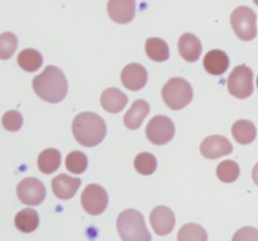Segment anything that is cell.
<instances>
[{
    "mask_svg": "<svg viewBox=\"0 0 258 241\" xmlns=\"http://www.w3.org/2000/svg\"><path fill=\"white\" fill-rule=\"evenodd\" d=\"M33 90L42 100L50 104H58L67 96V78L60 68L47 66L44 71L33 80Z\"/></svg>",
    "mask_w": 258,
    "mask_h": 241,
    "instance_id": "obj_1",
    "label": "cell"
},
{
    "mask_svg": "<svg viewBox=\"0 0 258 241\" xmlns=\"http://www.w3.org/2000/svg\"><path fill=\"white\" fill-rule=\"evenodd\" d=\"M73 136L81 146L96 147L105 139L107 126L105 120L95 113H81L72 123Z\"/></svg>",
    "mask_w": 258,
    "mask_h": 241,
    "instance_id": "obj_2",
    "label": "cell"
},
{
    "mask_svg": "<svg viewBox=\"0 0 258 241\" xmlns=\"http://www.w3.org/2000/svg\"><path fill=\"white\" fill-rule=\"evenodd\" d=\"M117 231L122 241H151L144 216L138 210L128 209L118 215Z\"/></svg>",
    "mask_w": 258,
    "mask_h": 241,
    "instance_id": "obj_3",
    "label": "cell"
},
{
    "mask_svg": "<svg viewBox=\"0 0 258 241\" xmlns=\"http://www.w3.org/2000/svg\"><path fill=\"white\" fill-rule=\"evenodd\" d=\"M161 95L168 108L171 110H181L193 100V88L184 78L173 77L164 85Z\"/></svg>",
    "mask_w": 258,
    "mask_h": 241,
    "instance_id": "obj_4",
    "label": "cell"
},
{
    "mask_svg": "<svg viewBox=\"0 0 258 241\" xmlns=\"http://www.w3.org/2000/svg\"><path fill=\"white\" fill-rule=\"evenodd\" d=\"M256 13L248 7H238L231 15V25L237 37L242 40H252L257 35Z\"/></svg>",
    "mask_w": 258,
    "mask_h": 241,
    "instance_id": "obj_5",
    "label": "cell"
},
{
    "mask_svg": "<svg viewBox=\"0 0 258 241\" xmlns=\"http://www.w3.org/2000/svg\"><path fill=\"white\" fill-rule=\"evenodd\" d=\"M228 91L237 99H247L253 92V72L246 65L233 68L228 77Z\"/></svg>",
    "mask_w": 258,
    "mask_h": 241,
    "instance_id": "obj_6",
    "label": "cell"
},
{
    "mask_svg": "<svg viewBox=\"0 0 258 241\" xmlns=\"http://www.w3.org/2000/svg\"><path fill=\"white\" fill-rule=\"evenodd\" d=\"M175 134V126L170 118L165 115H156L149 121L146 126V136L149 141L155 146L168 144Z\"/></svg>",
    "mask_w": 258,
    "mask_h": 241,
    "instance_id": "obj_7",
    "label": "cell"
},
{
    "mask_svg": "<svg viewBox=\"0 0 258 241\" xmlns=\"http://www.w3.org/2000/svg\"><path fill=\"white\" fill-rule=\"evenodd\" d=\"M81 204L83 210L92 216H97L105 212L108 205V195L100 184H88L82 192Z\"/></svg>",
    "mask_w": 258,
    "mask_h": 241,
    "instance_id": "obj_8",
    "label": "cell"
},
{
    "mask_svg": "<svg viewBox=\"0 0 258 241\" xmlns=\"http://www.w3.org/2000/svg\"><path fill=\"white\" fill-rule=\"evenodd\" d=\"M45 186L34 177H28L17 186V195L20 202L29 206H39L45 199Z\"/></svg>",
    "mask_w": 258,
    "mask_h": 241,
    "instance_id": "obj_9",
    "label": "cell"
},
{
    "mask_svg": "<svg viewBox=\"0 0 258 241\" xmlns=\"http://www.w3.org/2000/svg\"><path fill=\"white\" fill-rule=\"evenodd\" d=\"M233 152L231 141L222 135H211L201 144V153L207 159H218Z\"/></svg>",
    "mask_w": 258,
    "mask_h": 241,
    "instance_id": "obj_10",
    "label": "cell"
},
{
    "mask_svg": "<svg viewBox=\"0 0 258 241\" xmlns=\"http://www.w3.org/2000/svg\"><path fill=\"white\" fill-rule=\"evenodd\" d=\"M150 224L156 234L165 236L170 234L175 226V215L168 206H158L151 211Z\"/></svg>",
    "mask_w": 258,
    "mask_h": 241,
    "instance_id": "obj_11",
    "label": "cell"
},
{
    "mask_svg": "<svg viewBox=\"0 0 258 241\" xmlns=\"http://www.w3.org/2000/svg\"><path fill=\"white\" fill-rule=\"evenodd\" d=\"M135 0H108L107 13L111 20L117 24H127L135 18Z\"/></svg>",
    "mask_w": 258,
    "mask_h": 241,
    "instance_id": "obj_12",
    "label": "cell"
},
{
    "mask_svg": "<svg viewBox=\"0 0 258 241\" xmlns=\"http://www.w3.org/2000/svg\"><path fill=\"white\" fill-rule=\"evenodd\" d=\"M121 82L130 91L141 90L148 82V71L139 63H130L121 72Z\"/></svg>",
    "mask_w": 258,
    "mask_h": 241,
    "instance_id": "obj_13",
    "label": "cell"
},
{
    "mask_svg": "<svg viewBox=\"0 0 258 241\" xmlns=\"http://www.w3.org/2000/svg\"><path fill=\"white\" fill-rule=\"evenodd\" d=\"M81 183L82 182L80 178H73L68 174H59L52 181L53 194L59 200H70L75 196Z\"/></svg>",
    "mask_w": 258,
    "mask_h": 241,
    "instance_id": "obj_14",
    "label": "cell"
},
{
    "mask_svg": "<svg viewBox=\"0 0 258 241\" xmlns=\"http://www.w3.org/2000/svg\"><path fill=\"white\" fill-rule=\"evenodd\" d=\"M178 50L186 62H196L202 55V42L197 35L185 33L179 38Z\"/></svg>",
    "mask_w": 258,
    "mask_h": 241,
    "instance_id": "obj_15",
    "label": "cell"
},
{
    "mask_svg": "<svg viewBox=\"0 0 258 241\" xmlns=\"http://www.w3.org/2000/svg\"><path fill=\"white\" fill-rule=\"evenodd\" d=\"M127 104V96L116 87L106 88L101 95V106L107 113L117 114L123 110Z\"/></svg>",
    "mask_w": 258,
    "mask_h": 241,
    "instance_id": "obj_16",
    "label": "cell"
},
{
    "mask_svg": "<svg viewBox=\"0 0 258 241\" xmlns=\"http://www.w3.org/2000/svg\"><path fill=\"white\" fill-rule=\"evenodd\" d=\"M204 68L208 73L214 76L223 75L229 66V58L226 52L221 50L209 51L203 61Z\"/></svg>",
    "mask_w": 258,
    "mask_h": 241,
    "instance_id": "obj_17",
    "label": "cell"
},
{
    "mask_svg": "<svg viewBox=\"0 0 258 241\" xmlns=\"http://www.w3.org/2000/svg\"><path fill=\"white\" fill-rule=\"evenodd\" d=\"M149 111H150V106L145 100H136L135 103L131 105L130 110L125 114L123 116V124L126 128L131 129V130H136L141 126L144 119L148 116Z\"/></svg>",
    "mask_w": 258,
    "mask_h": 241,
    "instance_id": "obj_18",
    "label": "cell"
},
{
    "mask_svg": "<svg viewBox=\"0 0 258 241\" xmlns=\"http://www.w3.org/2000/svg\"><path fill=\"white\" fill-rule=\"evenodd\" d=\"M60 152H58L54 148H48L40 152L39 157H38V168L42 173L50 174L58 171L60 167Z\"/></svg>",
    "mask_w": 258,
    "mask_h": 241,
    "instance_id": "obj_19",
    "label": "cell"
},
{
    "mask_svg": "<svg viewBox=\"0 0 258 241\" xmlns=\"http://www.w3.org/2000/svg\"><path fill=\"white\" fill-rule=\"evenodd\" d=\"M15 227L20 232L29 234V232L35 231L39 226V216L38 212L33 209H24L20 210L17 214L14 220Z\"/></svg>",
    "mask_w": 258,
    "mask_h": 241,
    "instance_id": "obj_20",
    "label": "cell"
},
{
    "mask_svg": "<svg viewBox=\"0 0 258 241\" xmlns=\"http://www.w3.org/2000/svg\"><path fill=\"white\" fill-rule=\"evenodd\" d=\"M145 51L148 57L155 62H164L168 61L170 57V51H169L168 43L161 38H149L145 43Z\"/></svg>",
    "mask_w": 258,
    "mask_h": 241,
    "instance_id": "obj_21",
    "label": "cell"
},
{
    "mask_svg": "<svg viewBox=\"0 0 258 241\" xmlns=\"http://www.w3.org/2000/svg\"><path fill=\"white\" fill-rule=\"evenodd\" d=\"M232 134L236 141L239 144H251L257 136V129L254 124L249 120H238L232 126Z\"/></svg>",
    "mask_w": 258,
    "mask_h": 241,
    "instance_id": "obj_22",
    "label": "cell"
},
{
    "mask_svg": "<svg viewBox=\"0 0 258 241\" xmlns=\"http://www.w3.org/2000/svg\"><path fill=\"white\" fill-rule=\"evenodd\" d=\"M18 65L27 72H35L43 65V57L39 51L25 48L18 56Z\"/></svg>",
    "mask_w": 258,
    "mask_h": 241,
    "instance_id": "obj_23",
    "label": "cell"
},
{
    "mask_svg": "<svg viewBox=\"0 0 258 241\" xmlns=\"http://www.w3.org/2000/svg\"><path fill=\"white\" fill-rule=\"evenodd\" d=\"M208 234L206 229L198 224H186L179 230L178 241H207Z\"/></svg>",
    "mask_w": 258,
    "mask_h": 241,
    "instance_id": "obj_24",
    "label": "cell"
},
{
    "mask_svg": "<svg viewBox=\"0 0 258 241\" xmlns=\"http://www.w3.org/2000/svg\"><path fill=\"white\" fill-rule=\"evenodd\" d=\"M134 167L143 176H150L158 168V161L151 153H140L134 161Z\"/></svg>",
    "mask_w": 258,
    "mask_h": 241,
    "instance_id": "obj_25",
    "label": "cell"
},
{
    "mask_svg": "<svg viewBox=\"0 0 258 241\" xmlns=\"http://www.w3.org/2000/svg\"><path fill=\"white\" fill-rule=\"evenodd\" d=\"M239 173V166L234 161H224L219 163L217 167V176H218L219 181L224 182V183H232L238 179Z\"/></svg>",
    "mask_w": 258,
    "mask_h": 241,
    "instance_id": "obj_26",
    "label": "cell"
},
{
    "mask_svg": "<svg viewBox=\"0 0 258 241\" xmlns=\"http://www.w3.org/2000/svg\"><path fill=\"white\" fill-rule=\"evenodd\" d=\"M66 167L73 174H82L88 167V158L82 152H71L66 158Z\"/></svg>",
    "mask_w": 258,
    "mask_h": 241,
    "instance_id": "obj_27",
    "label": "cell"
},
{
    "mask_svg": "<svg viewBox=\"0 0 258 241\" xmlns=\"http://www.w3.org/2000/svg\"><path fill=\"white\" fill-rule=\"evenodd\" d=\"M18 47V38L14 33L5 32L0 35V58L8 60L14 55Z\"/></svg>",
    "mask_w": 258,
    "mask_h": 241,
    "instance_id": "obj_28",
    "label": "cell"
},
{
    "mask_svg": "<svg viewBox=\"0 0 258 241\" xmlns=\"http://www.w3.org/2000/svg\"><path fill=\"white\" fill-rule=\"evenodd\" d=\"M2 124L8 131H18L23 126V116L19 111H7L2 118Z\"/></svg>",
    "mask_w": 258,
    "mask_h": 241,
    "instance_id": "obj_29",
    "label": "cell"
},
{
    "mask_svg": "<svg viewBox=\"0 0 258 241\" xmlns=\"http://www.w3.org/2000/svg\"><path fill=\"white\" fill-rule=\"evenodd\" d=\"M232 241H258V230L252 226L242 227L234 234Z\"/></svg>",
    "mask_w": 258,
    "mask_h": 241,
    "instance_id": "obj_30",
    "label": "cell"
},
{
    "mask_svg": "<svg viewBox=\"0 0 258 241\" xmlns=\"http://www.w3.org/2000/svg\"><path fill=\"white\" fill-rule=\"evenodd\" d=\"M252 178H253V182L258 186V163L253 167V171H252Z\"/></svg>",
    "mask_w": 258,
    "mask_h": 241,
    "instance_id": "obj_31",
    "label": "cell"
},
{
    "mask_svg": "<svg viewBox=\"0 0 258 241\" xmlns=\"http://www.w3.org/2000/svg\"><path fill=\"white\" fill-rule=\"evenodd\" d=\"M253 2H254V4L258 5V0H253Z\"/></svg>",
    "mask_w": 258,
    "mask_h": 241,
    "instance_id": "obj_32",
    "label": "cell"
},
{
    "mask_svg": "<svg viewBox=\"0 0 258 241\" xmlns=\"http://www.w3.org/2000/svg\"><path fill=\"white\" fill-rule=\"evenodd\" d=\"M257 87H258V76H257Z\"/></svg>",
    "mask_w": 258,
    "mask_h": 241,
    "instance_id": "obj_33",
    "label": "cell"
}]
</instances>
